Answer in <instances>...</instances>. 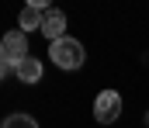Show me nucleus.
<instances>
[{
    "mask_svg": "<svg viewBox=\"0 0 149 128\" xmlns=\"http://www.w3.org/2000/svg\"><path fill=\"white\" fill-rule=\"evenodd\" d=\"M146 125H149V114H146Z\"/></svg>",
    "mask_w": 149,
    "mask_h": 128,
    "instance_id": "9",
    "label": "nucleus"
},
{
    "mask_svg": "<svg viewBox=\"0 0 149 128\" xmlns=\"http://www.w3.org/2000/svg\"><path fill=\"white\" fill-rule=\"evenodd\" d=\"M10 73H17V62H10V59H0V76H10Z\"/></svg>",
    "mask_w": 149,
    "mask_h": 128,
    "instance_id": "8",
    "label": "nucleus"
},
{
    "mask_svg": "<svg viewBox=\"0 0 149 128\" xmlns=\"http://www.w3.org/2000/svg\"><path fill=\"white\" fill-rule=\"evenodd\" d=\"M49 55H52V62H56L59 69H80L83 59H87L83 45L76 42V38H59V42H52Z\"/></svg>",
    "mask_w": 149,
    "mask_h": 128,
    "instance_id": "1",
    "label": "nucleus"
},
{
    "mask_svg": "<svg viewBox=\"0 0 149 128\" xmlns=\"http://www.w3.org/2000/svg\"><path fill=\"white\" fill-rule=\"evenodd\" d=\"M0 128H38V121H35V118H28V114H10Z\"/></svg>",
    "mask_w": 149,
    "mask_h": 128,
    "instance_id": "7",
    "label": "nucleus"
},
{
    "mask_svg": "<svg viewBox=\"0 0 149 128\" xmlns=\"http://www.w3.org/2000/svg\"><path fill=\"white\" fill-rule=\"evenodd\" d=\"M118 114H121V97L114 90H101L94 100V118L101 125H111V121H118Z\"/></svg>",
    "mask_w": 149,
    "mask_h": 128,
    "instance_id": "2",
    "label": "nucleus"
},
{
    "mask_svg": "<svg viewBox=\"0 0 149 128\" xmlns=\"http://www.w3.org/2000/svg\"><path fill=\"white\" fill-rule=\"evenodd\" d=\"M45 10H49V7H45V0H31V3H24V7H21V17H17V24H21V31H24V35H28L31 28H38V31H42Z\"/></svg>",
    "mask_w": 149,
    "mask_h": 128,
    "instance_id": "4",
    "label": "nucleus"
},
{
    "mask_svg": "<svg viewBox=\"0 0 149 128\" xmlns=\"http://www.w3.org/2000/svg\"><path fill=\"white\" fill-rule=\"evenodd\" d=\"M0 55L10 59V62L28 59V35H24L21 28H17V31H7V35L0 38Z\"/></svg>",
    "mask_w": 149,
    "mask_h": 128,
    "instance_id": "3",
    "label": "nucleus"
},
{
    "mask_svg": "<svg viewBox=\"0 0 149 128\" xmlns=\"http://www.w3.org/2000/svg\"><path fill=\"white\" fill-rule=\"evenodd\" d=\"M42 35H45L49 42L66 38V14L56 10V7H49V10H45V21H42Z\"/></svg>",
    "mask_w": 149,
    "mask_h": 128,
    "instance_id": "5",
    "label": "nucleus"
},
{
    "mask_svg": "<svg viewBox=\"0 0 149 128\" xmlns=\"http://www.w3.org/2000/svg\"><path fill=\"white\" fill-rule=\"evenodd\" d=\"M21 83H38L42 80V62H38L35 55H28V59H21L17 62V73H14Z\"/></svg>",
    "mask_w": 149,
    "mask_h": 128,
    "instance_id": "6",
    "label": "nucleus"
}]
</instances>
